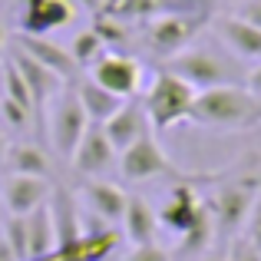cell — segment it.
Returning <instances> with one entry per match:
<instances>
[{"mask_svg":"<svg viewBox=\"0 0 261 261\" xmlns=\"http://www.w3.org/2000/svg\"><path fill=\"white\" fill-rule=\"evenodd\" d=\"M83 202H86V212L99 215L109 225H119L129 195L116 182H109V178H86L83 182Z\"/></svg>","mask_w":261,"mask_h":261,"instance_id":"e0dca14e","label":"cell"},{"mask_svg":"<svg viewBox=\"0 0 261 261\" xmlns=\"http://www.w3.org/2000/svg\"><path fill=\"white\" fill-rule=\"evenodd\" d=\"M189 122L205 129H251L261 122V99L242 83L202 89L195 93Z\"/></svg>","mask_w":261,"mask_h":261,"instance_id":"6da1fadb","label":"cell"},{"mask_svg":"<svg viewBox=\"0 0 261 261\" xmlns=\"http://www.w3.org/2000/svg\"><path fill=\"white\" fill-rule=\"evenodd\" d=\"M116 162H119V152H116L113 142L106 139L102 126L89 122V129L83 133L80 146L73 149V155H70L73 172L83 175V178H102L106 172H113V169H116Z\"/></svg>","mask_w":261,"mask_h":261,"instance_id":"9c48e42d","label":"cell"},{"mask_svg":"<svg viewBox=\"0 0 261 261\" xmlns=\"http://www.w3.org/2000/svg\"><path fill=\"white\" fill-rule=\"evenodd\" d=\"M228 4H242V0H228Z\"/></svg>","mask_w":261,"mask_h":261,"instance_id":"8d00e7d4","label":"cell"},{"mask_svg":"<svg viewBox=\"0 0 261 261\" xmlns=\"http://www.w3.org/2000/svg\"><path fill=\"white\" fill-rule=\"evenodd\" d=\"M0 119H4V129H10V133H27L33 126V109L20 106L17 99L0 96Z\"/></svg>","mask_w":261,"mask_h":261,"instance_id":"d4e9b609","label":"cell"},{"mask_svg":"<svg viewBox=\"0 0 261 261\" xmlns=\"http://www.w3.org/2000/svg\"><path fill=\"white\" fill-rule=\"evenodd\" d=\"M192 102H195V89L169 70L155 73L149 89L142 93V109H146L149 126L155 133H166V129H175L182 122H189Z\"/></svg>","mask_w":261,"mask_h":261,"instance_id":"7a4b0ae2","label":"cell"},{"mask_svg":"<svg viewBox=\"0 0 261 261\" xmlns=\"http://www.w3.org/2000/svg\"><path fill=\"white\" fill-rule=\"evenodd\" d=\"M53 185L50 178H37V175H7L4 178V205L10 215H30L33 208L50 198Z\"/></svg>","mask_w":261,"mask_h":261,"instance_id":"2e32d148","label":"cell"},{"mask_svg":"<svg viewBox=\"0 0 261 261\" xmlns=\"http://www.w3.org/2000/svg\"><path fill=\"white\" fill-rule=\"evenodd\" d=\"M202 20L195 17H185V13H175V10H166L159 17L146 20V30H142V43L152 57L159 60H169L175 53H182L185 46L192 43V37L198 33Z\"/></svg>","mask_w":261,"mask_h":261,"instance_id":"52a82bcc","label":"cell"},{"mask_svg":"<svg viewBox=\"0 0 261 261\" xmlns=\"http://www.w3.org/2000/svg\"><path fill=\"white\" fill-rule=\"evenodd\" d=\"M10 63L20 70V76H23V83L30 86V96H33V109L37 113H43L46 106H50L53 99H57V93L66 86V80H60L53 70H46L43 63H37L33 57H27L20 46L10 43Z\"/></svg>","mask_w":261,"mask_h":261,"instance_id":"5bb4252c","label":"cell"},{"mask_svg":"<svg viewBox=\"0 0 261 261\" xmlns=\"http://www.w3.org/2000/svg\"><path fill=\"white\" fill-rule=\"evenodd\" d=\"M116 169H119V175L126 178V182H152V178H175V182H182L185 178L175 169V162L166 155V149L159 146V139H155L152 133H146L129 149H122Z\"/></svg>","mask_w":261,"mask_h":261,"instance_id":"8992f818","label":"cell"},{"mask_svg":"<svg viewBox=\"0 0 261 261\" xmlns=\"http://www.w3.org/2000/svg\"><path fill=\"white\" fill-rule=\"evenodd\" d=\"M76 20V7L70 0H17V33L50 37Z\"/></svg>","mask_w":261,"mask_h":261,"instance_id":"ba28073f","label":"cell"},{"mask_svg":"<svg viewBox=\"0 0 261 261\" xmlns=\"http://www.w3.org/2000/svg\"><path fill=\"white\" fill-rule=\"evenodd\" d=\"M235 17L248 20L251 27L261 30V0H242V4H235Z\"/></svg>","mask_w":261,"mask_h":261,"instance_id":"f546056e","label":"cell"},{"mask_svg":"<svg viewBox=\"0 0 261 261\" xmlns=\"http://www.w3.org/2000/svg\"><path fill=\"white\" fill-rule=\"evenodd\" d=\"M0 235H4V242L10 245V251L17 255L20 261H27L30 255V235H27V215H10L4 222V228H0Z\"/></svg>","mask_w":261,"mask_h":261,"instance_id":"cb8c5ba5","label":"cell"},{"mask_svg":"<svg viewBox=\"0 0 261 261\" xmlns=\"http://www.w3.org/2000/svg\"><path fill=\"white\" fill-rule=\"evenodd\" d=\"M162 70L175 73L178 80H185L195 93H202V89H212V86H228V83H242V70H238L235 63H228L225 57H218V53L212 50H202V46H185L182 53H175V57H169L166 63H162Z\"/></svg>","mask_w":261,"mask_h":261,"instance_id":"3957f363","label":"cell"},{"mask_svg":"<svg viewBox=\"0 0 261 261\" xmlns=\"http://www.w3.org/2000/svg\"><path fill=\"white\" fill-rule=\"evenodd\" d=\"M102 133H106L109 142H113L116 152H122V149H129L136 139H142L146 133H152V126H149V116H146V109H142V102L126 99L106 122H102Z\"/></svg>","mask_w":261,"mask_h":261,"instance_id":"9a60e30c","label":"cell"},{"mask_svg":"<svg viewBox=\"0 0 261 261\" xmlns=\"http://www.w3.org/2000/svg\"><path fill=\"white\" fill-rule=\"evenodd\" d=\"M122 235L129 238V245H155L159 235V215L155 208L139 195H129L126 212H122Z\"/></svg>","mask_w":261,"mask_h":261,"instance_id":"d6986e66","label":"cell"},{"mask_svg":"<svg viewBox=\"0 0 261 261\" xmlns=\"http://www.w3.org/2000/svg\"><path fill=\"white\" fill-rule=\"evenodd\" d=\"M7 46V27H4V20H0V50Z\"/></svg>","mask_w":261,"mask_h":261,"instance_id":"e575fe53","label":"cell"},{"mask_svg":"<svg viewBox=\"0 0 261 261\" xmlns=\"http://www.w3.org/2000/svg\"><path fill=\"white\" fill-rule=\"evenodd\" d=\"M89 80H96L99 86H106L109 93L122 96V99H133L139 93L142 83V70L133 57H122V53H102L93 66H89Z\"/></svg>","mask_w":261,"mask_h":261,"instance_id":"30bf717a","label":"cell"},{"mask_svg":"<svg viewBox=\"0 0 261 261\" xmlns=\"http://www.w3.org/2000/svg\"><path fill=\"white\" fill-rule=\"evenodd\" d=\"M76 10H86V13H99L102 10V0H70Z\"/></svg>","mask_w":261,"mask_h":261,"instance_id":"d6a6232c","label":"cell"},{"mask_svg":"<svg viewBox=\"0 0 261 261\" xmlns=\"http://www.w3.org/2000/svg\"><path fill=\"white\" fill-rule=\"evenodd\" d=\"M13 46H20V50L27 53V57H33L37 63H43L46 70H53L60 80H66V83H76L80 76H83V70H80V63L73 60L70 50H63L60 43H53L50 37H33V33H13L10 40Z\"/></svg>","mask_w":261,"mask_h":261,"instance_id":"7c38bea8","label":"cell"},{"mask_svg":"<svg viewBox=\"0 0 261 261\" xmlns=\"http://www.w3.org/2000/svg\"><path fill=\"white\" fill-rule=\"evenodd\" d=\"M4 166H7V172H13V175L50 178L53 162H50V155L40 146H33V142H10V149H7V155H4Z\"/></svg>","mask_w":261,"mask_h":261,"instance_id":"44dd1931","label":"cell"},{"mask_svg":"<svg viewBox=\"0 0 261 261\" xmlns=\"http://www.w3.org/2000/svg\"><path fill=\"white\" fill-rule=\"evenodd\" d=\"M4 96L7 99H17L20 106H27V109H33V96H30V86L23 83V76H20V70L7 60V66H4ZM37 113V109H33Z\"/></svg>","mask_w":261,"mask_h":261,"instance_id":"484cf974","label":"cell"},{"mask_svg":"<svg viewBox=\"0 0 261 261\" xmlns=\"http://www.w3.org/2000/svg\"><path fill=\"white\" fill-rule=\"evenodd\" d=\"M50 205V215H53V231H57V255H66L73 245L80 242L83 235V212H80V202L70 189L57 185L46 198Z\"/></svg>","mask_w":261,"mask_h":261,"instance_id":"4fadbf2b","label":"cell"},{"mask_svg":"<svg viewBox=\"0 0 261 261\" xmlns=\"http://www.w3.org/2000/svg\"><path fill=\"white\" fill-rule=\"evenodd\" d=\"M202 212H205V202L198 198L192 178H182V182L172 185L166 205H162L155 215H159V228L172 231V235H185V231L198 222V215H202Z\"/></svg>","mask_w":261,"mask_h":261,"instance_id":"8fae6325","label":"cell"},{"mask_svg":"<svg viewBox=\"0 0 261 261\" xmlns=\"http://www.w3.org/2000/svg\"><path fill=\"white\" fill-rule=\"evenodd\" d=\"M73 86H76V96H80V102H83L86 119H89V122H96V126H102V122H106L109 116H113L116 109L126 102L122 96L109 93L106 86H99L96 80H89V76H80Z\"/></svg>","mask_w":261,"mask_h":261,"instance_id":"ffe728a7","label":"cell"},{"mask_svg":"<svg viewBox=\"0 0 261 261\" xmlns=\"http://www.w3.org/2000/svg\"><path fill=\"white\" fill-rule=\"evenodd\" d=\"M46 122H50V142L53 149H57L60 159L70 162L73 149L80 146V139H83V133L89 129V119L83 113V102H80L76 96V86L66 83L63 89L57 93V99L46 106Z\"/></svg>","mask_w":261,"mask_h":261,"instance_id":"5b68a950","label":"cell"},{"mask_svg":"<svg viewBox=\"0 0 261 261\" xmlns=\"http://www.w3.org/2000/svg\"><path fill=\"white\" fill-rule=\"evenodd\" d=\"M245 242L255 245L261 251V195H258V202L251 205V215H248V222H245Z\"/></svg>","mask_w":261,"mask_h":261,"instance_id":"f1b7e54d","label":"cell"},{"mask_svg":"<svg viewBox=\"0 0 261 261\" xmlns=\"http://www.w3.org/2000/svg\"><path fill=\"white\" fill-rule=\"evenodd\" d=\"M70 53H73V60L80 63V70H89V66L96 63V60L106 53V43L99 40V33L89 27V30H83V33H76V40H73V46H70Z\"/></svg>","mask_w":261,"mask_h":261,"instance_id":"603a6c76","label":"cell"},{"mask_svg":"<svg viewBox=\"0 0 261 261\" xmlns=\"http://www.w3.org/2000/svg\"><path fill=\"white\" fill-rule=\"evenodd\" d=\"M102 13L122 20V23H126V20L146 23V20L166 13V0H106V4H102Z\"/></svg>","mask_w":261,"mask_h":261,"instance_id":"7402d4cb","label":"cell"},{"mask_svg":"<svg viewBox=\"0 0 261 261\" xmlns=\"http://www.w3.org/2000/svg\"><path fill=\"white\" fill-rule=\"evenodd\" d=\"M198 261H228V258H225V255H202Z\"/></svg>","mask_w":261,"mask_h":261,"instance_id":"d590c367","label":"cell"},{"mask_svg":"<svg viewBox=\"0 0 261 261\" xmlns=\"http://www.w3.org/2000/svg\"><path fill=\"white\" fill-rule=\"evenodd\" d=\"M228 261H261V251L255 248V245H248L242 238V242H235V248H231Z\"/></svg>","mask_w":261,"mask_h":261,"instance_id":"4dcf8cb0","label":"cell"},{"mask_svg":"<svg viewBox=\"0 0 261 261\" xmlns=\"http://www.w3.org/2000/svg\"><path fill=\"white\" fill-rule=\"evenodd\" d=\"M218 37L235 53V60H242V63H261V30L251 27L248 20L235 17V13L222 17L218 20Z\"/></svg>","mask_w":261,"mask_h":261,"instance_id":"ac0fdd59","label":"cell"},{"mask_svg":"<svg viewBox=\"0 0 261 261\" xmlns=\"http://www.w3.org/2000/svg\"><path fill=\"white\" fill-rule=\"evenodd\" d=\"M7 149H10V139H7V129L0 126V162H4V155H7Z\"/></svg>","mask_w":261,"mask_h":261,"instance_id":"836d02e7","label":"cell"},{"mask_svg":"<svg viewBox=\"0 0 261 261\" xmlns=\"http://www.w3.org/2000/svg\"><path fill=\"white\" fill-rule=\"evenodd\" d=\"M261 195V182L255 175H238V178H228L215 189L208 208H212V218H215V235H238L245 228L251 215V205L258 202Z\"/></svg>","mask_w":261,"mask_h":261,"instance_id":"277c9868","label":"cell"},{"mask_svg":"<svg viewBox=\"0 0 261 261\" xmlns=\"http://www.w3.org/2000/svg\"><path fill=\"white\" fill-rule=\"evenodd\" d=\"M245 86H248L251 93H255L258 99H261V63H255V70H251L248 76H245Z\"/></svg>","mask_w":261,"mask_h":261,"instance_id":"1f68e13d","label":"cell"},{"mask_svg":"<svg viewBox=\"0 0 261 261\" xmlns=\"http://www.w3.org/2000/svg\"><path fill=\"white\" fill-rule=\"evenodd\" d=\"M218 0H166V10H175V13H185V17H195V20H208V13L215 10Z\"/></svg>","mask_w":261,"mask_h":261,"instance_id":"4316f807","label":"cell"},{"mask_svg":"<svg viewBox=\"0 0 261 261\" xmlns=\"http://www.w3.org/2000/svg\"><path fill=\"white\" fill-rule=\"evenodd\" d=\"M122 261H172V255L155 242V245H133V251Z\"/></svg>","mask_w":261,"mask_h":261,"instance_id":"83f0119b","label":"cell"}]
</instances>
